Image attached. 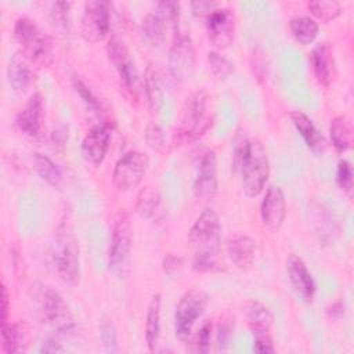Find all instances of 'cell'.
I'll return each mask as SVG.
<instances>
[{"instance_id":"cell-22","label":"cell","mask_w":354,"mask_h":354,"mask_svg":"<svg viewBox=\"0 0 354 354\" xmlns=\"http://www.w3.org/2000/svg\"><path fill=\"white\" fill-rule=\"evenodd\" d=\"M290 119L310 149L321 152L325 148V140L322 134L317 130L313 120L304 112L293 111L290 113Z\"/></svg>"},{"instance_id":"cell-9","label":"cell","mask_w":354,"mask_h":354,"mask_svg":"<svg viewBox=\"0 0 354 354\" xmlns=\"http://www.w3.org/2000/svg\"><path fill=\"white\" fill-rule=\"evenodd\" d=\"M149 158L140 151L126 152L115 165L112 181L118 191L126 192L136 188L147 173Z\"/></svg>"},{"instance_id":"cell-25","label":"cell","mask_w":354,"mask_h":354,"mask_svg":"<svg viewBox=\"0 0 354 354\" xmlns=\"http://www.w3.org/2000/svg\"><path fill=\"white\" fill-rule=\"evenodd\" d=\"M169 24L155 11L148 14L141 24V32L145 41L152 47H160L166 39V29Z\"/></svg>"},{"instance_id":"cell-23","label":"cell","mask_w":354,"mask_h":354,"mask_svg":"<svg viewBox=\"0 0 354 354\" xmlns=\"http://www.w3.org/2000/svg\"><path fill=\"white\" fill-rule=\"evenodd\" d=\"M311 64L315 73L317 80L328 86L332 80V69H333V55L330 47L326 43H319L314 47L311 53Z\"/></svg>"},{"instance_id":"cell-11","label":"cell","mask_w":354,"mask_h":354,"mask_svg":"<svg viewBox=\"0 0 354 354\" xmlns=\"http://www.w3.org/2000/svg\"><path fill=\"white\" fill-rule=\"evenodd\" d=\"M169 71L177 82H187L195 71V50L187 35H177L169 50Z\"/></svg>"},{"instance_id":"cell-33","label":"cell","mask_w":354,"mask_h":354,"mask_svg":"<svg viewBox=\"0 0 354 354\" xmlns=\"http://www.w3.org/2000/svg\"><path fill=\"white\" fill-rule=\"evenodd\" d=\"M98 330H100V339L106 353H116L119 350L118 344V333L116 328L111 318L106 315H102L98 321Z\"/></svg>"},{"instance_id":"cell-28","label":"cell","mask_w":354,"mask_h":354,"mask_svg":"<svg viewBox=\"0 0 354 354\" xmlns=\"http://www.w3.org/2000/svg\"><path fill=\"white\" fill-rule=\"evenodd\" d=\"M289 28L293 37L301 44H310L318 35V24L314 18L307 15H296L290 18Z\"/></svg>"},{"instance_id":"cell-6","label":"cell","mask_w":354,"mask_h":354,"mask_svg":"<svg viewBox=\"0 0 354 354\" xmlns=\"http://www.w3.org/2000/svg\"><path fill=\"white\" fill-rule=\"evenodd\" d=\"M210 124V97L205 90L194 91L184 101L178 136L184 141H194L206 133Z\"/></svg>"},{"instance_id":"cell-10","label":"cell","mask_w":354,"mask_h":354,"mask_svg":"<svg viewBox=\"0 0 354 354\" xmlns=\"http://www.w3.org/2000/svg\"><path fill=\"white\" fill-rule=\"evenodd\" d=\"M82 36L88 41H100L109 32V3L91 0L84 4L80 21Z\"/></svg>"},{"instance_id":"cell-18","label":"cell","mask_w":354,"mask_h":354,"mask_svg":"<svg viewBox=\"0 0 354 354\" xmlns=\"http://www.w3.org/2000/svg\"><path fill=\"white\" fill-rule=\"evenodd\" d=\"M29 59L22 51H17L7 66V76L10 86L14 88L17 93H25L32 84L33 80V73L29 66Z\"/></svg>"},{"instance_id":"cell-24","label":"cell","mask_w":354,"mask_h":354,"mask_svg":"<svg viewBox=\"0 0 354 354\" xmlns=\"http://www.w3.org/2000/svg\"><path fill=\"white\" fill-rule=\"evenodd\" d=\"M160 332V295L152 296L145 318V342L149 351H155Z\"/></svg>"},{"instance_id":"cell-16","label":"cell","mask_w":354,"mask_h":354,"mask_svg":"<svg viewBox=\"0 0 354 354\" xmlns=\"http://www.w3.org/2000/svg\"><path fill=\"white\" fill-rule=\"evenodd\" d=\"M111 138V126L101 123L94 126L83 138L82 155L93 166H98L104 162Z\"/></svg>"},{"instance_id":"cell-8","label":"cell","mask_w":354,"mask_h":354,"mask_svg":"<svg viewBox=\"0 0 354 354\" xmlns=\"http://www.w3.org/2000/svg\"><path fill=\"white\" fill-rule=\"evenodd\" d=\"M207 303L209 297L201 289H191L180 297L174 313V333L181 342H185L191 336L192 328L203 314Z\"/></svg>"},{"instance_id":"cell-39","label":"cell","mask_w":354,"mask_h":354,"mask_svg":"<svg viewBox=\"0 0 354 354\" xmlns=\"http://www.w3.org/2000/svg\"><path fill=\"white\" fill-rule=\"evenodd\" d=\"M252 333H253V337H254L253 348H254L256 353L267 354V353H274L275 351L274 343H272V339L270 336L268 329H252Z\"/></svg>"},{"instance_id":"cell-31","label":"cell","mask_w":354,"mask_h":354,"mask_svg":"<svg viewBox=\"0 0 354 354\" xmlns=\"http://www.w3.org/2000/svg\"><path fill=\"white\" fill-rule=\"evenodd\" d=\"M33 165H35V170L40 176V178L44 180L46 183H48L50 185L57 187L61 183V180H62L61 170L48 156H46L43 153H35Z\"/></svg>"},{"instance_id":"cell-3","label":"cell","mask_w":354,"mask_h":354,"mask_svg":"<svg viewBox=\"0 0 354 354\" xmlns=\"http://www.w3.org/2000/svg\"><path fill=\"white\" fill-rule=\"evenodd\" d=\"M51 259L59 279L75 286L80 279V252L77 241L68 224L57 228L54 242L51 245Z\"/></svg>"},{"instance_id":"cell-14","label":"cell","mask_w":354,"mask_h":354,"mask_svg":"<svg viewBox=\"0 0 354 354\" xmlns=\"http://www.w3.org/2000/svg\"><path fill=\"white\" fill-rule=\"evenodd\" d=\"M260 214L263 225L267 230L275 232L281 228L286 214V203L283 192L278 185H270L267 188V192L261 202Z\"/></svg>"},{"instance_id":"cell-4","label":"cell","mask_w":354,"mask_h":354,"mask_svg":"<svg viewBox=\"0 0 354 354\" xmlns=\"http://www.w3.org/2000/svg\"><path fill=\"white\" fill-rule=\"evenodd\" d=\"M14 36L28 59L39 66H50L54 59L53 43L48 35L30 18L21 17L14 25Z\"/></svg>"},{"instance_id":"cell-35","label":"cell","mask_w":354,"mask_h":354,"mask_svg":"<svg viewBox=\"0 0 354 354\" xmlns=\"http://www.w3.org/2000/svg\"><path fill=\"white\" fill-rule=\"evenodd\" d=\"M51 21L57 29L68 30L69 28V3L55 1L51 10Z\"/></svg>"},{"instance_id":"cell-7","label":"cell","mask_w":354,"mask_h":354,"mask_svg":"<svg viewBox=\"0 0 354 354\" xmlns=\"http://www.w3.org/2000/svg\"><path fill=\"white\" fill-rule=\"evenodd\" d=\"M242 176V189L246 196H257L266 185L270 174L267 152L257 138L249 141V149L239 170Z\"/></svg>"},{"instance_id":"cell-38","label":"cell","mask_w":354,"mask_h":354,"mask_svg":"<svg viewBox=\"0 0 354 354\" xmlns=\"http://www.w3.org/2000/svg\"><path fill=\"white\" fill-rule=\"evenodd\" d=\"M178 3L176 1H160L156 4V8L153 10L158 15H160L169 25L176 26L177 25V19H178Z\"/></svg>"},{"instance_id":"cell-36","label":"cell","mask_w":354,"mask_h":354,"mask_svg":"<svg viewBox=\"0 0 354 354\" xmlns=\"http://www.w3.org/2000/svg\"><path fill=\"white\" fill-rule=\"evenodd\" d=\"M249 141L250 138H248L245 134H238L235 138H234V148H232V167L235 171L239 173L241 170V166L243 163V159L248 153V149H249Z\"/></svg>"},{"instance_id":"cell-12","label":"cell","mask_w":354,"mask_h":354,"mask_svg":"<svg viewBox=\"0 0 354 354\" xmlns=\"http://www.w3.org/2000/svg\"><path fill=\"white\" fill-rule=\"evenodd\" d=\"M195 196L210 201L217 192V158L213 149H206L199 159L194 183Z\"/></svg>"},{"instance_id":"cell-47","label":"cell","mask_w":354,"mask_h":354,"mask_svg":"<svg viewBox=\"0 0 354 354\" xmlns=\"http://www.w3.org/2000/svg\"><path fill=\"white\" fill-rule=\"evenodd\" d=\"M1 324L7 322V314H8V295H7V289L3 285L1 289Z\"/></svg>"},{"instance_id":"cell-2","label":"cell","mask_w":354,"mask_h":354,"mask_svg":"<svg viewBox=\"0 0 354 354\" xmlns=\"http://www.w3.org/2000/svg\"><path fill=\"white\" fill-rule=\"evenodd\" d=\"M32 311L37 318L59 333H72L75 330V319L62 296L47 285H35L30 289Z\"/></svg>"},{"instance_id":"cell-40","label":"cell","mask_w":354,"mask_h":354,"mask_svg":"<svg viewBox=\"0 0 354 354\" xmlns=\"http://www.w3.org/2000/svg\"><path fill=\"white\" fill-rule=\"evenodd\" d=\"M145 140L152 149L160 151L165 147V134L162 127L155 122L148 123L145 129Z\"/></svg>"},{"instance_id":"cell-27","label":"cell","mask_w":354,"mask_h":354,"mask_svg":"<svg viewBox=\"0 0 354 354\" xmlns=\"http://www.w3.org/2000/svg\"><path fill=\"white\" fill-rule=\"evenodd\" d=\"M330 141L339 152H344L351 147L353 129L351 122L346 116H336L330 122L329 127Z\"/></svg>"},{"instance_id":"cell-19","label":"cell","mask_w":354,"mask_h":354,"mask_svg":"<svg viewBox=\"0 0 354 354\" xmlns=\"http://www.w3.org/2000/svg\"><path fill=\"white\" fill-rule=\"evenodd\" d=\"M256 242L243 234H236L230 238L227 243V253L230 260L235 264V267L241 270H246L253 264Z\"/></svg>"},{"instance_id":"cell-45","label":"cell","mask_w":354,"mask_h":354,"mask_svg":"<svg viewBox=\"0 0 354 354\" xmlns=\"http://www.w3.org/2000/svg\"><path fill=\"white\" fill-rule=\"evenodd\" d=\"M192 11L195 15H209L212 11L216 10V4L213 1H206V0H199V1H192L191 3Z\"/></svg>"},{"instance_id":"cell-43","label":"cell","mask_w":354,"mask_h":354,"mask_svg":"<svg viewBox=\"0 0 354 354\" xmlns=\"http://www.w3.org/2000/svg\"><path fill=\"white\" fill-rule=\"evenodd\" d=\"M163 271L171 277V278H176L177 275H180L181 272V268H183V260L174 254H167L165 259H163Z\"/></svg>"},{"instance_id":"cell-29","label":"cell","mask_w":354,"mask_h":354,"mask_svg":"<svg viewBox=\"0 0 354 354\" xmlns=\"http://www.w3.org/2000/svg\"><path fill=\"white\" fill-rule=\"evenodd\" d=\"M245 314L250 329H268L272 325L274 315L270 308L259 300H249L245 304Z\"/></svg>"},{"instance_id":"cell-41","label":"cell","mask_w":354,"mask_h":354,"mask_svg":"<svg viewBox=\"0 0 354 354\" xmlns=\"http://www.w3.org/2000/svg\"><path fill=\"white\" fill-rule=\"evenodd\" d=\"M210 332H212V324L205 322L202 328L199 329L196 337H195V350L206 353L209 350L210 344Z\"/></svg>"},{"instance_id":"cell-17","label":"cell","mask_w":354,"mask_h":354,"mask_svg":"<svg viewBox=\"0 0 354 354\" xmlns=\"http://www.w3.org/2000/svg\"><path fill=\"white\" fill-rule=\"evenodd\" d=\"M286 274L288 279L295 289V292L306 301H311L314 292H315V285L314 279L307 270L304 261L296 256V254H289L286 257Z\"/></svg>"},{"instance_id":"cell-1","label":"cell","mask_w":354,"mask_h":354,"mask_svg":"<svg viewBox=\"0 0 354 354\" xmlns=\"http://www.w3.org/2000/svg\"><path fill=\"white\" fill-rule=\"evenodd\" d=\"M221 242V223L218 214L206 207L194 221L188 232V243L194 254V267L199 271H210L217 266V254Z\"/></svg>"},{"instance_id":"cell-37","label":"cell","mask_w":354,"mask_h":354,"mask_svg":"<svg viewBox=\"0 0 354 354\" xmlns=\"http://www.w3.org/2000/svg\"><path fill=\"white\" fill-rule=\"evenodd\" d=\"M336 181H337V185L347 195H351V192H353V167L348 160L339 162L337 171H336Z\"/></svg>"},{"instance_id":"cell-26","label":"cell","mask_w":354,"mask_h":354,"mask_svg":"<svg viewBox=\"0 0 354 354\" xmlns=\"http://www.w3.org/2000/svg\"><path fill=\"white\" fill-rule=\"evenodd\" d=\"M28 335L21 324H1V347L6 353H18L25 350Z\"/></svg>"},{"instance_id":"cell-5","label":"cell","mask_w":354,"mask_h":354,"mask_svg":"<svg viewBox=\"0 0 354 354\" xmlns=\"http://www.w3.org/2000/svg\"><path fill=\"white\" fill-rule=\"evenodd\" d=\"M131 224L129 214L119 210L113 218L108 267L118 278H126L130 271L131 259Z\"/></svg>"},{"instance_id":"cell-30","label":"cell","mask_w":354,"mask_h":354,"mask_svg":"<svg viewBox=\"0 0 354 354\" xmlns=\"http://www.w3.org/2000/svg\"><path fill=\"white\" fill-rule=\"evenodd\" d=\"M145 94L151 111L158 112L163 104V90L160 76L153 65H149L145 71Z\"/></svg>"},{"instance_id":"cell-15","label":"cell","mask_w":354,"mask_h":354,"mask_svg":"<svg viewBox=\"0 0 354 354\" xmlns=\"http://www.w3.org/2000/svg\"><path fill=\"white\" fill-rule=\"evenodd\" d=\"M209 40L218 48L228 47L234 37V15L228 8H216L206 17Z\"/></svg>"},{"instance_id":"cell-21","label":"cell","mask_w":354,"mask_h":354,"mask_svg":"<svg viewBox=\"0 0 354 354\" xmlns=\"http://www.w3.org/2000/svg\"><path fill=\"white\" fill-rule=\"evenodd\" d=\"M137 213L152 223L160 221L165 216V209L162 205V198L156 189L152 187H144L138 196H137V205H136Z\"/></svg>"},{"instance_id":"cell-44","label":"cell","mask_w":354,"mask_h":354,"mask_svg":"<svg viewBox=\"0 0 354 354\" xmlns=\"http://www.w3.org/2000/svg\"><path fill=\"white\" fill-rule=\"evenodd\" d=\"M231 337V325L223 322L218 325V333H217V348L225 350L228 346Z\"/></svg>"},{"instance_id":"cell-13","label":"cell","mask_w":354,"mask_h":354,"mask_svg":"<svg viewBox=\"0 0 354 354\" xmlns=\"http://www.w3.org/2000/svg\"><path fill=\"white\" fill-rule=\"evenodd\" d=\"M108 54L120 79L130 91L138 90V73L131 61L124 43L119 37H112L108 43Z\"/></svg>"},{"instance_id":"cell-34","label":"cell","mask_w":354,"mask_h":354,"mask_svg":"<svg viewBox=\"0 0 354 354\" xmlns=\"http://www.w3.org/2000/svg\"><path fill=\"white\" fill-rule=\"evenodd\" d=\"M207 65L213 76L218 80H224L232 73V64L216 51H210L207 54Z\"/></svg>"},{"instance_id":"cell-46","label":"cell","mask_w":354,"mask_h":354,"mask_svg":"<svg viewBox=\"0 0 354 354\" xmlns=\"http://www.w3.org/2000/svg\"><path fill=\"white\" fill-rule=\"evenodd\" d=\"M66 348L62 347L61 343H58L54 337H47L43 340L40 346V353H65Z\"/></svg>"},{"instance_id":"cell-20","label":"cell","mask_w":354,"mask_h":354,"mask_svg":"<svg viewBox=\"0 0 354 354\" xmlns=\"http://www.w3.org/2000/svg\"><path fill=\"white\" fill-rule=\"evenodd\" d=\"M41 111H43L41 98L37 93H35L33 95H30L25 108L21 109L15 118V123L18 129L28 136H37L40 131Z\"/></svg>"},{"instance_id":"cell-42","label":"cell","mask_w":354,"mask_h":354,"mask_svg":"<svg viewBox=\"0 0 354 354\" xmlns=\"http://www.w3.org/2000/svg\"><path fill=\"white\" fill-rule=\"evenodd\" d=\"M73 87L76 88V91L80 94V97L83 98V101L87 104L88 108L91 109H98V101L95 100V97L91 94V91L87 88V86L77 77H73Z\"/></svg>"},{"instance_id":"cell-32","label":"cell","mask_w":354,"mask_h":354,"mask_svg":"<svg viewBox=\"0 0 354 354\" xmlns=\"http://www.w3.org/2000/svg\"><path fill=\"white\" fill-rule=\"evenodd\" d=\"M311 14L322 22H329L340 14V3L335 0H315L307 4Z\"/></svg>"}]
</instances>
